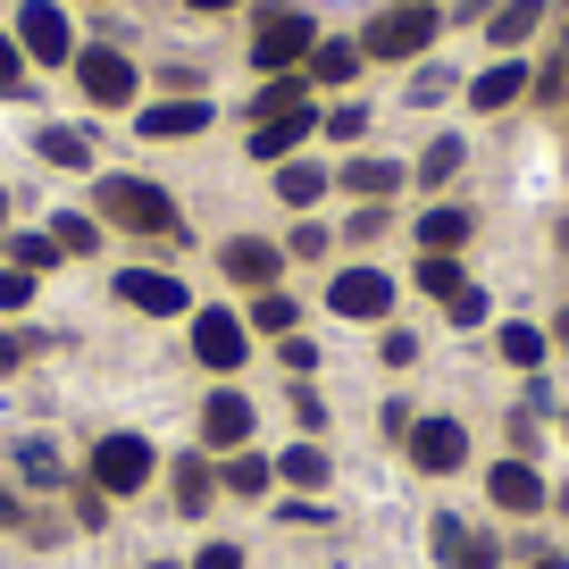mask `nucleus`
<instances>
[{
	"instance_id": "3",
	"label": "nucleus",
	"mask_w": 569,
	"mask_h": 569,
	"mask_svg": "<svg viewBox=\"0 0 569 569\" xmlns=\"http://www.w3.org/2000/svg\"><path fill=\"white\" fill-rule=\"evenodd\" d=\"M101 218H118L134 234H177V201L142 177H101Z\"/></svg>"
},
{
	"instance_id": "19",
	"label": "nucleus",
	"mask_w": 569,
	"mask_h": 569,
	"mask_svg": "<svg viewBox=\"0 0 569 569\" xmlns=\"http://www.w3.org/2000/svg\"><path fill=\"white\" fill-rule=\"evenodd\" d=\"M469 234H478V218H469L461 201H445V210H427V218H419V243H427V251H445V260L469 243Z\"/></svg>"
},
{
	"instance_id": "40",
	"label": "nucleus",
	"mask_w": 569,
	"mask_h": 569,
	"mask_svg": "<svg viewBox=\"0 0 569 569\" xmlns=\"http://www.w3.org/2000/svg\"><path fill=\"white\" fill-rule=\"evenodd\" d=\"M452 327H486V293L469 284V293H452Z\"/></svg>"
},
{
	"instance_id": "42",
	"label": "nucleus",
	"mask_w": 569,
	"mask_h": 569,
	"mask_svg": "<svg viewBox=\"0 0 569 569\" xmlns=\"http://www.w3.org/2000/svg\"><path fill=\"white\" fill-rule=\"evenodd\" d=\"M76 519H84V528H109V495H101V486H84V495H76Z\"/></svg>"
},
{
	"instance_id": "11",
	"label": "nucleus",
	"mask_w": 569,
	"mask_h": 569,
	"mask_svg": "<svg viewBox=\"0 0 569 569\" xmlns=\"http://www.w3.org/2000/svg\"><path fill=\"white\" fill-rule=\"evenodd\" d=\"M118 302H126V310H151V319L193 310V302H184V284L168 277V268H126V277H118Z\"/></svg>"
},
{
	"instance_id": "47",
	"label": "nucleus",
	"mask_w": 569,
	"mask_h": 569,
	"mask_svg": "<svg viewBox=\"0 0 569 569\" xmlns=\"http://www.w3.org/2000/svg\"><path fill=\"white\" fill-rule=\"evenodd\" d=\"M552 68H561V76H569V26H561V59H552Z\"/></svg>"
},
{
	"instance_id": "44",
	"label": "nucleus",
	"mask_w": 569,
	"mask_h": 569,
	"mask_svg": "<svg viewBox=\"0 0 569 569\" xmlns=\"http://www.w3.org/2000/svg\"><path fill=\"white\" fill-rule=\"evenodd\" d=\"M26 352H34L26 336H0V377H9V369H26Z\"/></svg>"
},
{
	"instance_id": "18",
	"label": "nucleus",
	"mask_w": 569,
	"mask_h": 569,
	"mask_svg": "<svg viewBox=\"0 0 569 569\" xmlns=\"http://www.w3.org/2000/svg\"><path fill=\"white\" fill-rule=\"evenodd\" d=\"M545 9H552V0H502L495 26H486V42H495V51H519V42L545 26Z\"/></svg>"
},
{
	"instance_id": "50",
	"label": "nucleus",
	"mask_w": 569,
	"mask_h": 569,
	"mask_svg": "<svg viewBox=\"0 0 569 569\" xmlns=\"http://www.w3.org/2000/svg\"><path fill=\"white\" fill-rule=\"evenodd\" d=\"M536 569H569V561H536Z\"/></svg>"
},
{
	"instance_id": "14",
	"label": "nucleus",
	"mask_w": 569,
	"mask_h": 569,
	"mask_svg": "<svg viewBox=\"0 0 569 569\" xmlns=\"http://www.w3.org/2000/svg\"><path fill=\"white\" fill-rule=\"evenodd\" d=\"M486 495H495L502 502V511H519V519H536V511H545V478H536V469L528 461H495V469H486Z\"/></svg>"
},
{
	"instance_id": "15",
	"label": "nucleus",
	"mask_w": 569,
	"mask_h": 569,
	"mask_svg": "<svg viewBox=\"0 0 569 569\" xmlns=\"http://www.w3.org/2000/svg\"><path fill=\"white\" fill-rule=\"evenodd\" d=\"M243 436H251V402H243V393H210V402H201V445L234 452Z\"/></svg>"
},
{
	"instance_id": "37",
	"label": "nucleus",
	"mask_w": 569,
	"mask_h": 569,
	"mask_svg": "<svg viewBox=\"0 0 569 569\" xmlns=\"http://www.w3.org/2000/svg\"><path fill=\"white\" fill-rule=\"evenodd\" d=\"M0 92H26V51L0 34Z\"/></svg>"
},
{
	"instance_id": "31",
	"label": "nucleus",
	"mask_w": 569,
	"mask_h": 569,
	"mask_svg": "<svg viewBox=\"0 0 569 569\" xmlns=\"http://www.w3.org/2000/svg\"><path fill=\"white\" fill-rule=\"evenodd\" d=\"M284 478L302 486V495H310V486H327V452L319 445H284Z\"/></svg>"
},
{
	"instance_id": "30",
	"label": "nucleus",
	"mask_w": 569,
	"mask_h": 569,
	"mask_svg": "<svg viewBox=\"0 0 569 569\" xmlns=\"http://www.w3.org/2000/svg\"><path fill=\"white\" fill-rule=\"evenodd\" d=\"M218 478H227V495H268V461H260V452H227Z\"/></svg>"
},
{
	"instance_id": "41",
	"label": "nucleus",
	"mask_w": 569,
	"mask_h": 569,
	"mask_svg": "<svg viewBox=\"0 0 569 569\" xmlns=\"http://www.w3.org/2000/svg\"><path fill=\"white\" fill-rule=\"evenodd\" d=\"M277 519H293V528H327V502H310V495H293Z\"/></svg>"
},
{
	"instance_id": "51",
	"label": "nucleus",
	"mask_w": 569,
	"mask_h": 569,
	"mask_svg": "<svg viewBox=\"0 0 569 569\" xmlns=\"http://www.w3.org/2000/svg\"><path fill=\"white\" fill-rule=\"evenodd\" d=\"M0 218H9V193H0Z\"/></svg>"
},
{
	"instance_id": "28",
	"label": "nucleus",
	"mask_w": 569,
	"mask_h": 569,
	"mask_svg": "<svg viewBox=\"0 0 569 569\" xmlns=\"http://www.w3.org/2000/svg\"><path fill=\"white\" fill-rule=\"evenodd\" d=\"M419 293H445V302H452V293H469L461 260H445V251H427V260H419Z\"/></svg>"
},
{
	"instance_id": "1",
	"label": "nucleus",
	"mask_w": 569,
	"mask_h": 569,
	"mask_svg": "<svg viewBox=\"0 0 569 569\" xmlns=\"http://www.w3.org/2000/svg\"><path fill=\"white\" fill-rule=\"evenodd\" d=\"M310 51H319V26H310V9H260V34H251V68H260V76L310 68Z\"/></svg>"
},
{
	"instance_id": "35",
	"label": "nucleus",
	"mask_w": 569,
	"mask_h": 569,
	"mask_svg": "<svg viewBox=\"0 0 569 569\" xmlns=\"http://www.w3.org/2000/svg\"><path fill=\"white\" fill-rule=\"evenodd\" d=\"M18 469H26V486H59V452H51V445H26Z\"/></svg>"
},
{
	"instance_id": "2",
	"label": "nucleus",
	"mask_w": 569,
	"mask_h": 569,
	"mask_svg": "<svg viewBox=\"0 0 569 569\" xmlns=\"http://www.w3.org/2000/svg\"><path fill=\"white\" fill-rule=\"evenodd\" d=\"M436 9L427 0H393L386 18H369V34H360V59H419L427 42H436Z\"/></svg>"
},
{
	"instance_id": "8",
	"label": "nucleus",
	"mask_w": 569,
	"mask_h": 569,
	"mask_svg": "<svg viewBox=\"0 0 569 569\" xmlns=\"http://www.w3.org/2000/svg\"><path fill=\"white\" fill-rule=\"evenodd\" d=\"M243 343H251V327H243V310H193V360L201 369H243Z\"/></svg>"
},
{
	"instance_id": "46",
	"label": "nucleus",
	"mask_w": 569,
	"mask_h": 569,
	"mask_svg": "<svg viewBox=\"0 0 569 569\" xmlns=\"http://www.w3.org/2000/svg\"><path fill=\"white\" fill-rule=\"evenodd\" d=\"M9 519H18V495H9V486H0V528H9Z\"/></svg>"
},
{
	"instance_id": "29",
	"label": "nucleus",
	"mask_w": 569,
	"mask_h": 569,
	"mask_svg": "<svg viewBox=\"0 0 569 569\" xmlns=\"http://www.w3.org/2000/svg\"><path fill=\"white\" fill-rule=\"evenodd\" d=\"M9 268L42 277V268H59V243H51V234H9Z\"/></svg>"
},
{
	"instance_id": "23",
	"label": "nucleus",
	"mask_w": 569,
	"mask_h": 569,
	"mask_svg": "<svg viewBox=\"0 0 569 569\" xmlns=\"http://www.w3.org/2000/svg\"><path fill=\"white\" fill-rule=\"evenodd\" d=\"M302 76H310V84H352V76H360V42H319Z\"/></svg>"
},
{
	"instance_id": "32",
	"label": "nucleus",
	"mask_w": 569,
	"mask_h": 569,
	"mask_svg": "<svg viewBox=\"0 0 569 569\" xmlns=\"http://www.w3.org/2000/svg\"><path fill=\"white\" fill-rule=\"evenodd\" d=\"M51 243H59V251H92V243H101V227L68 210V218H51Z\"/></svg>"
},
{
	"instance_id": "24",
	"label": "nucleus",
	"mask_w": 569,
	"mask_h": 569,
	"mask_svg": "<svg viewBox=\"0 0 569 569\" xmlns=\"http://www.w3.org/2000/svg\"><path fill=\"white\" fill-rule=\"evenodd\" d=\"M327 193V168L319 160H284L277 168V201H293V210H310V201Z\"/></svg>"
},
{
	"instance_id": "6",
	"label": "nucleus",
	"mask_w": 569,
	"mask_h": 569,
	"mask_svg": "<svg viewBox=\"0 0 569 569\" xmlns=\"http://www.w3.org/2000/svg\"><path fill=\"white\" fill-rule=\"evenodd\" d=\"M92 486H101L109 502L151 486V445H142V436H101V445H92Z\"/></svg>"
},
{
	"instance_id": "4",
	"label": "nucleus",
	"mask_w": 569,
	"mask_h": 569,
	"mask_svg": "<svg viewBox=\"0 0 569 569\" xmlns=\"http://www.w3.org/2000/svg\"><path fill=\"white\" fill-rule=\"evenodd\" d=\"M18 51H26V68H68L76 59V34H68L59 0H18Z\"/></svg>"
},
{
	"instance_id": "33",
	"label": "nucleus",
	"mask_w": 569,
	"mask_h": 569,
	"mask_svg": "<svg viewBox=\"0 0 569 569\" xmlns=\"http://www.w3.org/2000/svg\"><path fill=\"white\" fill-rule=\"evenodd\" d=\"M436 552H445V569H461V552H469V528H461V511H436Z\"/></svg>"
},
{
	"instance_id": "48",
	"label": "nucleus",
	"mask_w": 569,
	"mask_h": 569,
	"mask_svg": "<svg viewBox=\"0 0 569 569\" xmlns=\"http://www.w3.org/2000/svg\"><path fill=\"white\" fill-rule=\"evenodd\" d=\"M552 336H561V343H569V310H561V319H552Z\"/></svg>"
},
{
	"instance_id": "13",
	"label": "nucleus",
	"mask_w": 569,
	"mask_h": 569,
	"mask_svg": "<svg viewBox=\"0 0 569 569\" xmlns=\"http://www.w3.org/2000/svg\"><path fill=\"white\" fill-rule=\"evenodd\" d=\"M218 268H227L234 284H251V293H268V284H277V268H284V251L260 243V234H234V243L218 251Z\"/></svg>"
},
{
	"instance_id": "34",
	"label": "nucleus",
	"mask_w": 569,
	"mask_h": 569,
	"mask_svg": "<svg viewBox=\"0 0 569 569\" xmlns=\"http://www.w3.org/2000/svg\"><path fill=\"white\" fill-rule=\"evenodd\" d=\"M26 302H34V277H26V268H0V319H18Z\"/></svg>"
},
{
	"instance_id": "49",
	"label": "nucleus",
	"mask_w": 569,
	"mask_h": 569,
	"mask_svg": "<svg viewBox=\"0 0 569 569\" xmlns=\"http://www.w3.org/2000/svg\"><path fill=\"white\" fill-rule=\"evenodd\" d=\"M142 569H177V561H142Z\"/></svg>"
},
{
	"instance_id": "12",
	"label": "nucleus",
	"mask_w": 569,
	"mask_h": 569,
	"mask_svg": "<svg viewBox=\"0 0 569 569\" xmlns=\"http://www.w3.org/2000/svg\"><path fill=\"white\" fill-rule=\"evenodd\" d=\"M310 126H319V109H284V118H260V126H251V160L284 168V160L310 142Z\"/></svg>"
},
{
	"instance_id": "5",
	"label": "nucleus",
	"mask_w": 569,
	"mask_h": 569,
	"mask_svg": "<svg viewBox=\"0 0 569 569\" xmlns=\"http://www.w3.org/2000/svg\"><path fill=\"white\" fill-rule=\"evenodd\" d=\"M76 84H84V101H92V109H134L142 76H134V59H126V51H109V42H92V51L76 59Z\"/></svg>"
},
{
	"instance_id": "39",
	"label": "nucleus",
	"mask_w": 569,
	"mask_h": 569,
	"mask_svg": "<svg viewBox=\"0 0 569 569\" xmlns=\"http://www.w3.org/2000/svg\"><path fill=\"white\" fill-rule=\"evenodd\" d=\"M377 352H386V369H410V360H419V336H410V327H393Z\"/></svg>"
},
{
	"instance_id": "20",
	"label": "nucleus",
	"mask_w": 569,
	"mask_h": 569,
	"mask_svg": "<svg viewBox=\"0 0 569 569\" xmlns=\"http://www.w3.org/2000/svg\"><path fill=\"white\" fill-rule=\"evenodd\" d=\"M402 177H410L402 160H343V193H360V201H386V193H402Z\"/></svg>"
},
{
	"instance_id": "45",
	"label": "nucleus",
	"mask_w": 569,
	"mask_h": 569,
	"mask_svg": "<svg viewBox=\"0 0 569 569\" xmlns=\"http://www.w3.org/2000/svg\"><path fill=\"white\" fill-rule=\"evenodd\" d=\"M184 9H201V18H218V9H234V0H184Z\"/></svg>"
},
{
	"instance_id": "25",
	"label": "nucleus",
	"mask_w": 569,
	"mask_h": 569,
	"mask_svg": "<svg viewBox=\"0 0 569 569\" xmlns=\"http://www.w3.org/2000/svg\"><path fill=\"white\" fill-rule=\"evenodd\" d=\"M293 319H302V310H293V293H277V284L251 293V310H243V327H260V336H293Z\"/></svg>"
},
{
	"instance_id": "16",
	"label": "nucleus",
	"mask_w": 569,
	"mask_h": 569,
	"mask_svg": "<svg viewBox=\"0 0 569 569\" xmlns=\"http://www.w3.org/2000/svg\"><path fill=\"white\" fill-rule=\"evenodd\" d=\"M528 84H536V76H528V59H495V68H486L478 84H469V101H478V109H511Z\"/></svg>"
},
{
	"instance_id": "7",
	"label": "nucleus",
	"mask_w": 569,
	"mask_h": 569,
	"mask_svg": "<svg viewBox=\"0 0 569 569\" xmlns=\"http://www.w3.org/2000/svg\"><path fill=\"white\" fill-rule=\"evenodd\" d=\"M327 310H336V319H352V327L386 319V310H393V277H377V268H336V284H327Z\"/></svg>"
},
{
	"instance_id": "17",
	"label": "nucleus",
	"mask_w": 569,
	"mask_h": 569,
	"mask_svg": "<svg viewBox=\"0 0 569 569\" xmlns=\"http://www.w3.org/2000/svg\"><path fill=\"white\" fill-rule=\"evenodd\" d=\"M168 495H177V511H184V519H201V511H210V495H218V469L201 461V452H184L177 478H168Z\"/></svg>"
},
{
	"instance_id": "26",
	"label": "nucleus",
	"mask_w": 569,
	"mask_h": 569,
	"mask_svg": "<svg viewBox=\"0 0 569 569\" xmlns=\"http://www.w3.org/2000/svg\"><path fill=\"white\" fill-rule=\"evenodd\" d=\"M461 160H469V142L461 134H436L419 151V184H452V177H461Z\"/></svg>"
},
{
	"instance_id": "21",
	"label": "nucleus",
	"mask_w": 569,
	"mask_h": 569,
	"mask_svg": "<svg viewBox=\"0 0 569 569\" xmlns=\"http://www.w3.org/2000/svg\"><path fill=\"white\" fill-rule=\"evenodd\" d=\"M34 151H42L51 168H92V134H84V126H42Z\"/></svg>"
},
{
	"instance_id": "10",
	"label": "nucleus",
	"mask_w": 569,
	"mask_h": 569,
	"mask_svg": "<svg viewBox=\"0 0 569 569\" xmlns=\"http://www.w3.org/2000/svg\"><path fill=\"white\" fill-rule=\"evenodd\" d=\"M410 461H419L427 478H452V469L469 461V436L452 419H419V427H410Z\"/></svg>"
},
{
	"instance_id": "22",
	"label": "nucleus",
	"mask_w": 569,
	"mask_h": 569,
	"mask_svg": "<svg viewBox=\"0 0 569 569\" xmlns=\"http://www.w3.org/2000/svg\"><path fill=\"white\" fill-rule=\"evenodd\" d=\"M284 109H310V76H268L260 101H251V126H260V118H284Z\"/></svg>"
},
{
	"instance_id": "38",
	"label": "nucleus",
	"mask_w": 569,
	"mask_h": 569,
	"mask_svg": "<svg viewBox=\"0 0 569 569\" xmlns=\"http://www.w3.org/2000/svg\"><path fill=\"white\" fill-rule=\"evenodd\" d=\"M327 243H336L327 227H293V243H284V251H293V260H327Z\"/></svg>"
},
{
	"instance_id": "27",
	"label": "nucleus",
	"mask_w": 569,
	"mask_h": 569,
	"mask_svg": "<svg viewBox=\"0 0 569 569\" xmlns=\"http://www.w3.org/2000/svg\"><path fill=\"white\" fill-rule=\"evenodd\" d=\"M495 343H502V360H511V369H545V352H552V343H545V327H528V319H511Z\"/></svg>"
},
{
	"instance_id": "36",
	"label": "nucleus",
	"mask_w": 569,
	"mask_h": 569,
	"mask_svg": "<svg viewBox=\"0 0 569 569\" xmlns=\"http://www.w3.org/2000/svg\"><path fill=\"white\" fill-rule=\"evenodd\" d=\"M319 126H327L336 142H360V134H369V109H360V101H352V109H327Z\"/></svg>"
},
{
	"instance_id": "43",
	"label": "nucleus",
	"mask_w": 569,
	"mask_h": 569,
	"mask_svg": "<svg viewBox=\"0 0 569 569\" xmlns=\"http://www.w3.org/2000/svg\"><path fill=\"white\" fill-rule=\"evenodd\" d=\"M193 569H243V545H201Z\"/></svg>"
},
{
	"instance_id": "9",
	"label": "nucleus",
	"mask_w": 569,
	"mask_h": 569,
	"mask_svg": "<svg viewBox=\"0 0 569 569\" xmlns=\"http://www.w3.org/2000/svg\"><path fill=\"white\" fill-rule=\"evenodd\" d=\"M210 118H218V109L201 101V92H177V101H151V109H134V134H142V142H193Z\"/></svg>"
}]
</instances>
